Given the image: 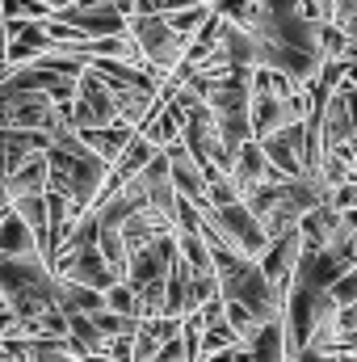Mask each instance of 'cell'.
I'll return each instance as SVG.
<instances>
[{"label": "cell", "instance_id": "cell-1", "mask_svg": "<svg viewBox=\"0 0 357 362\" xmlns=\"http://www.w3.org/2000/svg\"><path fill=\"white\" fill-rule=\"evenodd\" d=\"M42 156H47V189L63 194L76 211H89L97 202V194H101V185H105L109 165H101L92 156L72 127L51 131V148Z\"/></svg>", "mask_w": 357, "mask_h": 362}, {"label": "cell", "instance_id": "cell-2", "mask_svg": "<svg viewBox=\"0 0 357 362\" xmlns=\"http://www.w3.org/2000/svg\"><path fill=\"white\" fill-rule=\"evenodd\" d=\"M328 198V185L320 177H286V181H261V185H253L240 202L261 219V228H265V236H282V232H290L294 223H298V215L303 211H311V206H320Z\"/></svg>", "mask_w": 357, "mask_h": 362}, {"label": "cell", "instance_id": "cell-3", "mask_svg": "<svg viewBox=\"0 0 357 362\" xmlns=\"http://www.w3.org/2000/svg\"><path fill=\"white\" fill-rule=\"evenodd\" d=\"M0 299L8 303L13 320H30L59 303V278L38 253L34 257H0Z\"/></svg>", "mask_w": 357, "mask_h": 362}, {"label": "cell", "instance_id": "cell-4", "mask_svg": "<svg viewBox=\"0 0 357 362\" xmlns=\"http://www.w3.org/2000/svg\"><path fill=\"white\" fill-rule=\"evenodd\" d=\"M122 34L139 47V59H143V68H147L156 81H164V76L181 64V55H185V38L169 30V21H164V17L131 13V17H126V25H122Z\"/></svg>", "mask_w": 357, "mask_h": 362}, {"label": "cell", "instance_id": "cell-5", "mask_svg": "<svg viewBox=\"0 0 357 362\" xmlns=\"http://www.w3.org/2000/svg\"><path fill=\"white\" fill-rule=\"evenodd\" d=\"M214 286H219V299H231V303L248 308L261 325L282 320V299L273 295V286L265 282V274L257 270L253 257H236L223 274H214Z\"/></svg>", "mask_w": 357, "mask_h": 362}, {"label": "cell", "instance_id": "cell-6", "mask_svg": "<svg viewBox=\"0 0 357 362\" xmlns=\"http://www.w3.org/2000/svg\"><path fill=\"white\" fill-rule=\"evenodd\" d=\"M198 223L202 228H210L223 245H231L240 257H261V249L269 245V236H265V228H261V219L236 198V202H227V206H202L198 211Z\"/></svg>", "mask_w": 357, "mask_h": 362}, {"label": "cell", "instance_id": "cell-7", "mask_svg": "<svg viewBox=\"0 0 357 362\" xmlns=\"http://www.w3.org/2000/svg\"><path fill=\"white\" fill-rule=\"evenodd\" d=\"M118 122V105H114V89L85 68L76 76V93H72V114H68V127L72 131H89V127H109Z\"/></svg>", "mask_w": 357, "mask_h": 362}, {"label": "cell", "instance_id": "cell-8", "mask_svg": "<svg viewBox=\"0 0 357 362\" xmlns=\"http://www.w3.org/2000/svg\"><path fill=\"white\" fill-rule=\"evenodd\" d=\"M307 89H294L290 97H253L248 101V127H253V139H265L273 131L290 127V122H303L307 118Z\"/></svg>", "mask_w": 357, "mask_h": 362}, {"label": "cell", "instance_id": "cell-9", "mask_svg": "<svg viewBox=\"0 0 357 362\" xmlns=\"http://www.w3.org/2000/svg\"><path fill=\"white\" fill-rule=\"evenodd\" d=\"M265 165H273L282 177H298L303 173V122H290L282 131H273L265 139H257Z\"/></svg>", "mask_w": 357, "mask_h": 362}, {"label": "cell", "instance_id": "cell-10", "mask_svg": "<svg viewBox=\"0 0 357 362\" xmlns=\"http://www.w3.org/2000/svg\"><path fill=\"white\" fill-rule=\"evenodd\" d=\"M135 185L143 189V198H147V206H156L169 223H173V206H177V189H173V181H169V160H164V152L156 148V156L135 173Z\"/></svg>", "mask_w": 357, "mask_h": 362}, {"label": "cell", "instance_id": "cell-11", "mask_svg": "<svg viewBox=\"0 0 357 362\" xmlns=\"http://www.w3.org/2000/svg\"><path fill=\"white\" fill-rule=\"evenodd\" d=\"M164 232H173V223L156 211V206H135L122 223H118V236H122V245H126V257L131 253H139V249H147L156 236H164Z\"/></svg>", "mask_w": 357, "mask_h": 362}, {"label": "cell", "instance_id": "cell-12", "mask_svg": "<svg viewBox=\"0 0 357 362\" xmlns=\"http://www.w3.org/2000/svg\"><path fill=\"white\" fill-rule=\"evenodd\" d=\"M76 135L85 139V148H89L101 165H114V160H118V152L126 148V139L135 135V127H126V122H109V127H89V131H76Z\"/></svg>", "mask_w": 357, "mask_h": 362}, {"label": "cell", "instance_id": "cell-13", "mask_svg": "<svg viewBox=\"0 0 357 362\" xmlns=\"http://www.w3.org/2000/svg\"><path fill=\"white\" fill-rule=\"evenodd\" d=\"M227 177L231 185L240 189V198L253 189V185H261L265 181V156H261V148H257V139H244L240 148H236V156H231V169H227Z\"/></svg>", "mask_w": 357, "mask_h": 362}, {"label": "cell", "instance_id": "cell-14", "mask_svg": "<svg viewBox=\"0 0 357 362\" xmlns=\"http://www.w3.org/2000/svg\"><path fill=\"white\" fill-rule=\"evenodd\" d=\"M0 185H4V194H8V198L42 194V189H47V156H42V152H30V156H25L8 177L0 181Z\"/></svg>", "mask_w": 357, "mask_h": 362}, {"label": "cell", "instance_id": "cell-15", "mask_svg": "<svg viewBox=\"0 0 357 362\" xmlns=\"http://www.w3.org/2000/svg\"><path fill=\"white\" fill-rule=\"evenodd\" d=\"M248 358L253 362H290L286 354V333H282V320H265L253 329V337L244 341Z\"/></svg>", "mask_w": 357, "mask_h": 362}, {"label": "cell", "instance_id": "cell-16", "mask_svg": "<svg viewBox=\"0 0 357 362\" xmlns=\"http://www.w3.org/2000/svg\"><path fill=\"white\" fill-rule=\"evenodd\" d=\"M34 253H38L34 232H30L13 211H4V215H0V257H34Z\"/></svg>", "mask_w": 357, "mask_h": 362}, {"label": "cell", "instance_id": "cell-17", "mask_svg": "<svg viewBox=\"0 0 357 362\" xmlns=\"http://www.w3.org/2000/svg\"><path fill=\"white\" fill-rule=\"evenodd\" d=\"M236 346H240V337L231 333V325H227V320L206 325V329H202V337H198V350H202V354H219V350H236Z\"/></svg>", "mask_w": 357, "mask_h": 362}, {"label": "cell", "instance_id": "cell-18", "mask_svg": "<svg viewBox=\"0 0 357 362\" xmlns=\"http://www.w3.org/2000/svg\"><path fill=\"white\" fill-rule=\"evenodd\" d=\"M206 17H210V4H198V0H193V4H185V8H177V13H169L164 21H169V30H173V34L189 38Z\"/></svg>", "mask_w": 357, "mask_h": 362}, {"label": "cell", "instance_id": "cell-19", "mask_svg": "<svg viewBox=\"0 0 357 362\" xmlns=\"http://www.w3.org/2000/svg\"><path fill=\"white\" fill-rule=\"evenodd\" d=\"M101 299H105V308L118 312V316H139V312H135V286H126L122 278L109 282V286L101 291Z\"/></svg>", "mask_w": 357, "mask_h": 362}, {"label": "cell", "instance_id": "cell-20", "mask_svg": "<svg viewBox=\"0 0 357 362\" xmlns=\"http://www.w3.org/2000/svg\"><path fill=\"white\" fill-rule=\"evenodd\" d=\"M8 17L42 21V17H51V8H47L42 0H0V21H8Z\"/></svg>", "mask_w": 357, "mask_h": 362}, {"label": "cell", "instance_id": "cell-21", "mask_svg": "<svg viewBox=\"0 0 357 362\" xmlns=\"http://www.w3.org/2000/svg\"><path fill=\"white\" fill-rule=\"evenodd\" d=\"M328 299L337 303V308H345V303H357V266L353 270H345L332 286H328Z\"/></svg>", "mask_w": 357, "mask_h": 362}, {"label": "cell", "instance_id": "cell-22", "mask_svg": "<svg viewBox=\"0 0 357 362\" xmlns=\"http://www.w3.org/2000/svg\"><path fill=\"white\" fill-rule=\"evenodd\" d=\"M152 362H189V358H185V346H181L177 333H173L169 341H160V350L152 354Z\"/></svg>", "mask_w": 357, "mask_h": 362}, {"label": "cell", "instance_id": "cell-23", "mask_svg": "<svg viewBox=\"0 0 357 362\" xmlns=\"http://www.w3.org/2000/svg\"><path fill=\"white\" fill-rule=\"evenodd\" d=\"M290 362H337V354H315V350H298Z\"/></svg>", "mask_w": 357, "mask_h": 362}, {"label": "cell", "instance_id": "cell-24", "mask_svg": "<svg viewBox=\"0 0 357 362\" xmlns=\"http://www.w3.org/2000/svg\"><path fill=\"white\" fill-rule=\"evenodd\" d=\"M42 4H47V8L55 13V8H63V4H72V0H42Z\"/></svg>", "mask_w": 357, "mask_h": 362}, {"label": "cell", "instance_id": "cell-25", "mask_svg": "<svg viewBox=\"0 0 357 362\" xmlns=\"http://www.w3.org/2000/svg\"><path fill=\"white\" fill-rule=\"evenodd\" d=\"M202 4H210V0H202Z\"/></svg>", "mask_w": 357, "mask_h": 362}]
</instances>
